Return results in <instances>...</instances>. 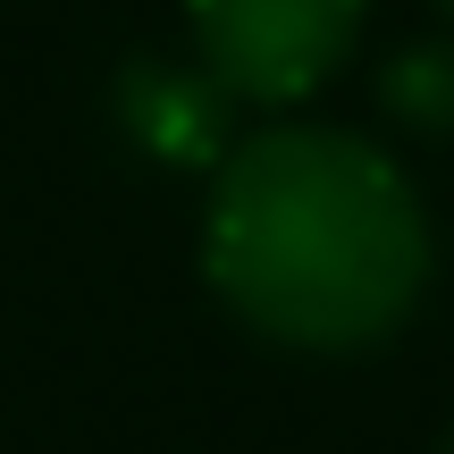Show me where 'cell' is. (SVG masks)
I'll list each match as a JSON object with an SVG mask.
<instances>
[{
    "instance_id": "cell-1",
    "label": "cell",
    "mask_w": 454,
    "mask_h": 454,
    "mask_svg": "<svg viewBox=\"0 0 454 454\" xmlns=\"http://www.w3.org/2000/svg\"><path fill=\"white\" fill-rule=\"evenodd\" d=\"M202 270L270 345L371 354L421 303L429 219L379 144L337 127H270L219 160Z\"/></svg>"
},
{
    "instance_id": "cell-6",
    "label": "cell",
    "mask_w": 454,
    "mask_h": 454,
    "mask_svg": "<svg viewBox=\"0 0 454 454\" xmlns=\"http://www.w3.org/2000/svg\"><path fill=\"white\" fill-rule=\"evenodd\" d=\"M446 454H454V438H446Z\"/></svg>"
},
{
    "instance_id": "cell-5",
    "label": "cell",
    "mask_w": 454,
    "mask_h": 454,
    "mask_svg": "<svg viewBox=\"0 0 454 454\" xmlns=\"http://www.w3.org/2000/svg\"><path fill=\"white\" fill-rule=\"evenodd\" d=\"M438 9H446V17H454V0H438Z\"/></svg>"
},
{
    "instance_id": "cell-3",
    "label": "cell",
    "mask_w": 454,
    "mask_h": 454,
    "mask_svg": "<svg viewBox=\"0 0 454 454\" xmlns=\"http://www.w3.org/2000/svg\"><path fill=\"white\" fill-rule=\"evenodd\" d=\"M127 127L160 160H227V93L202 67H127Z\"/></svg>"
},
{
    "instance_id": "cell-2",
    "label": "cell",
    "mask_w": 454,
    "mask_h": 454,
    "mask_svg": "<svg viewBox=\"0 0 454 454\" xmlns=\"http://www.w3.org/2000/svg\"><path fill=\"white\" fill-rule=\"evenodd\" d=\"M185 9H194L202 76H219L227 101H261V110L320 93L362 34V0H185Z\"/></svg>"
},
{
    "instance_id": "cell-4",
    "label": "cell",
    "mask_w": 454,
    "mask_h": 454,
    "mask_svg": "<svg viewBox=\"0 0 454 454\" xmlns=\"http://www.w3.org/2000/svg\"><path fill=\"white\" fill-rule=\"evenodd\" d=\"M387 110L412 118V127H454V43L404 51L387 67Z\"/></svg>"
}]
</instances>
